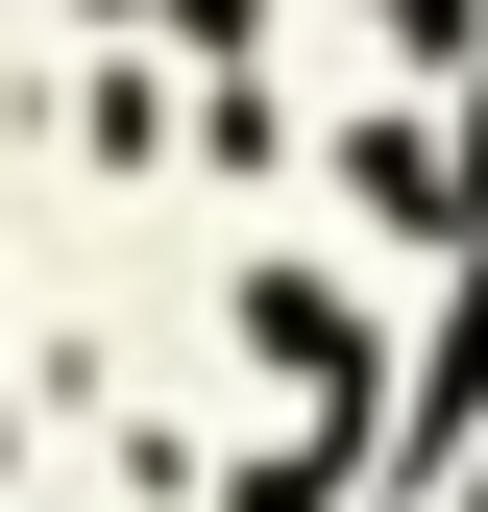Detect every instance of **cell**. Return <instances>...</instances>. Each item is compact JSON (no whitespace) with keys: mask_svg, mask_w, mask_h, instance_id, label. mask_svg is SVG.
Returning <instances> with one entry per match:
<instances>
[{"mask_svg":"<svg viewBox=\"0 0 488 512\" xmlns=\"http://www.w3.org/2000/svg\"><path fill=\"white\" fill-rule=\"evenodd\" d=\"M244 366H269V391L318 415V439H366V317H342L318 269H269V293H244Z\"/></svg>","mask_w":488,"mask_h":512,"instance_id":"1","label":"cell"},{"mask_svg":"<svg viewBox=\"0 0 488 512\" xmlns=\"http://www.w3.org/2000/svg\"><path fill=\"white\" fill-rule=\"evenodd\" d=\"M366 25H391V49H464V25H488V0H366Z\"/></svg>","mask_w":488,"mask_h":512,"instance_id":"2","label":"cell"}]
</instances>
